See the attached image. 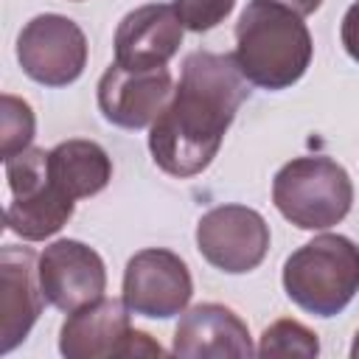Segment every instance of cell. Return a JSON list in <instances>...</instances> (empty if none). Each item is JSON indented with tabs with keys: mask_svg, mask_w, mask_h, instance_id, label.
I'll use <instances>...</instances> for the list:
<instances>
[{
	"mask_svg": "<svg viewBox=\"0 0 359 359\" xmlns=\"http://www.w3.org/2000/svg\"><path fill=\"white\" fill-rule=\"evenodd\" d=\"M236 62L264 90H286L311 65L314 42L300 14L272 0H250L236 22Z\"/></svg>",
	"mask_w": 359,
	"mask_h": 359,
	"instance_id": "7a4b0ae2",
	"label": "cell"
},
{
	"mask_svg": "<svg viewBox=\"0 0 359 359\" xmlns=\"http://www.w3.org/2000/svg\"><path fill=\"white\" fill-rule=\"evenodd\" d=\"M39 286L48 306L70 314L104 297L107 266L90 244L59 238L39 252Z\"/></svg>",
	"mask_w": 359,
	"mask_h": 359,
	"instance_id": "30bf717a",
	"label": "cell"
},
{
	"mask_svg": "<svg viewBox=\"0 0 359 359\" xmlns=\"http://www.w3.org/2000/svg\"><path fill=\"white\" fill-rule=\"evenodd\" d=\"M250 98V81L233 53L194 50L182 62L171 101L149 126V151L160 171L188 180L202 174Z\"/></svg>",
	"mask_w": 359,
	"mask_h": 359,
	"instance_id": "6da1fadb",
	"label": "cell"
},
{
	"mask_svg": "<svg viewBox=\"0 0 359 359\" xmlns=\"http://www.w3.org/2000/svg\"><path fill=\"white\" fill-rule=\"evenodd\" d=\"M255 353L258 356H303V359H314L320 353V339L309 325L283 317V320H275L272 325L264 328Z\"/></svg>",
	"mask_w": 359,
	"mask_h": 359,
	"instance_id": "2e32d148",
	"label": "cell"
},
{
	"mask_svg": "<svg viewBox=\"0 0 359 359\" xmlns=\"http://www.w3.org/2000/svg\"><path fill=\"white\" fill-rule=\"evenodd\" d=\"M174 356L182 359H250L255 353L247 323L222 303H199L182 311L174 328Z\"/></svg>",
	"mask_w": 359,
	"mask_h": 359,
	"instance_id": "5bb4252c",
	"label": "cell"
},
{
	"mask_svg": "<svg viewBox=\"0 0 359 359\" xmlns=\"http://www.w3.org/2000/svg\"><path fill=\"white\" fill-rule=\"evenodd\" d=\"M339 39H342V48L345 53L359 62V0L348 6L345 17H342V25H339Z\"/></svg>",
	"mask_w": 359,
	"mask_h": 359,
	"instance_id": "d6986e66",
	"label": "cell"
},
{
	"mask_svg": "<svg viewBox=\"0 0 359 359\" xmlns=\"http://www.w3.org/2000/svg\"><path fill=\"white\" fill-rule=\"evenodd\" d=\"M174 95V79L168 67L129 70L112 62L95 87L101 115L121 129H143L157 121Z\"/></svg>",
	"mask_w": 359,
	"mask_h": 359,
	"instance_id": "9c48e42d",
	"label": "cell"
},
{
	"mask_svg": "<svg viewBox=\"0 0 359 359\" xmlns=\"http://www.w3.org/2000/svg\"><path fill=\"white\" fill-rule=\"evenodd\" d=\"M129 306L115 297H98L76 311L59 328V351L67 359H109L129 356L135 328Z\"/></svg>",
	"mask_w": 359,
	"mask_h": 359,
	"instance_id": "4fadbf2b",
	"label": "cell"
},
{
	"mask_svg": "<svg viewBox=\"0 0 359 359\" xmlns=\"http://www.w3.org/2000/svg\"><path fill=\"white\" fill-rule=\"evenodd\" d=\"M17 62L45 87H67L87 67V36L65 14H36L17 36Z\"/></svg>",
	"mask_w": 359,
	"mask_h": 359,
	"instance_id": "8992f818",
	"label": "cell"
},
{
	"mask_svg": "<svg viewBox=\"0 0 359 359\" xmlns=\"http://www.w3.org/2000/svg\"><path fill=\"white\" fill-rule=\"evenodd\" d=\"M36 135V115L31 104L20 95L3 93L0 95V151L3 160L31 149V140Z\"/></svg>",
	"mask_w": 359,
	"mask_h": 359,
	"instance_id": "e0dca14e",
	"label": "cell"
},
{
	"mask_svg": "<svg viewBox=\"0 0 359 359\" xmlns=\"http://www.w3.org/2000/svg\"><path fill=\"white\" fill-rule=\"evenodd\" d=\"M286 297L314 317H334L359 292V247L339 233H323L283 264Z\"/></svg>",
	"mask_w": 359,
	"mask_h": 359,
	"instance_id": "3957f363",
	"label": "cell"
},
{
	"mask_svg": "<svg viewBox=\"0 0 359 359\" xmlns=\"http://www.w3.org/2000/svg\"><path fill=\"white\" fill-rule=\"evenodd\" d=\"M233 6L236 0H174V8L185 31H194V34L216 28L233 11Z\"/></svg>",
	"mask_w": 359,
	"mask_h": 359,
	"instance_id": "ac0fdd59",
	"label": "cell"
},
{
	"mask_svg": "<svg viewBox=\"0 0 359 359\" xmlns=\"http://www.w3.org/2000/svg\"><path fill=\"white\" fill-rule=\"evenodd\" d=\"M351 359H359V331L353 337V345H351Z\"/></svg>",
	"mask_w": 359,
	"mask_h": 359,
	"instance_id": "44dd1931",
	"label": "cell"
},
{
	"mask_svg": "<svg viewBox=\"0 0 359 359\" xmlns=\"http://www.w3.org/2000/svg\"><path fill=\"white\" fill-rule=\"evenodd\" d=\"M76 3H79V0H76Z\"/></svg>",
	"mask_w": 359,
	"mask_h": 359,
	"instance_id": "7402d4cb",
	"label": "cell"
},
{
	"mask_svg": "<svg viewBox=\"0 0 359 359\" xmlns=\"http://www.w3.org/2000/svg\"><path fill=\"white\" fill-rule=\"evenodd\" d=\"M196 250L227 275L252 272L269 252V224L247 205L210 208L196 222Z\"/></svg>",
	"mask_w": 359,
	"mask_h": 359,
	"instance_id": "52a82bcc",
	"label": "cell"
},
{
	"mask_svg": "<svg viewBox=\"0 0 359 359\" xmlns=\"http://www.w3.org/2000/svg\"><path fill=\"white\" fill-rule=\"evenodd\" d=\"M272 202L294 227L328 230L351 213L353 182L348 171L325 154L294 157L278 168L272 180Z\"/></svg>",
	"mask_w": 359,
	"mask_h": 359,
	"instance_id": "277c9868",
	"label": "cell"
},
{
	"mask_svg": "<svg viewBox=\"0 0 359 359\" xmlns=\"http://www.w3.org/2000/svg\"><path fill=\"white\" fill-rule=\"evenodd\" d=\"M185 25L174 3H146L123 14L115 28V62L129 70L165 67L180 45Z\"/></svg>",
	"mask_w": 359,
	"mask_h": 359,
	"instance_id": "7c38bea8",
	"label": "cell"
},
{
	"mask_svg": "<svg viewBox=\"0 0 359 359\" xmlns=\"http://www.w3.org/2000/svg\"><path fill=\"white\" fill-rule=\"evenodd\" d=\"M121 292L132 314L149 320H168L188 309L194 294V278L188 264L177 252L163 247H146L126 261Z\"/></svg>",
	"mask_w": 359,
	"mask_h": 359,
	"instance_id": "ba28073f",
	"label": "cell"
},
{
	"mask_svg": "<svg viewBox=\"0 0 359 359\" xmlns=\"http://www.w3.org/2000/svg\"><path fill=\"white\" fill-rule=\"evenodd\" d=\"M6 163L11 202L6 208V227L25 241H45L56 236L73 216L76 199L67 196L48 171L45 149H25Z\"/></svg>",
	"mask_w": 359,
	"mask_h": 359,
	"instance_id": "5b68a950",
	"label": "cell"
},
{
	"mask_svg": "<svg viewBox=\"0 0 359 359\" xmlns=\"http://www.w3.org/2000/svg\"><path fill=\"white\" fill-rule=\"evenodd\" d=\"M50 180L73 199L101 194L112 180V160L95 140L70 137L48 151Z\"/></svg>",
	"mask_w": 359,
	"mask_h": 359,
	"instance_id": "9a60e30c",
	"label": "cell"
},
{
	"mask_svg": "<svg viewBox=\"0 0 359 359\" xmlns=\"http://www.w3.org/2000/svg\"><path fill=\"white\" fill-rule=\"evenodd\" d=\"M45 294L39 286V255L22 244L0 250V353H11L42 314Z\"/></svg>",
	"mask_w": 359,
	"mask_h": 359,
	"instance_id": "8fae6325",
	"label": "cell"
},
{
	"mask_svg": "<svg viewBox=\"0 0 359 359\" xmlns=\"http://www.w3.org/2000/svg\"><path fill=\"white\" fill-rule=\"evenodd\" d=\"M272 3L286 6V8H292V11L300 14V17H309V14H314V11L323 6V0H272Z\"/></svg>",
	"mask_w": 359,
	"mask_h": 359,
	"instance_id": "ffe728a7",
	"label": "cell"
}]
</instances>
